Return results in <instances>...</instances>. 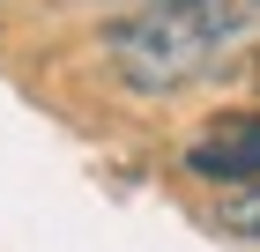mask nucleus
<instances>
[{
	"instance_id": "3",
	"label": "nucleus",
	"mask_w": 260,
	"mask_h": 252,
	"mask_svg": "<svg viewBox=\"0 0 260 252\" xmlns=\"http://www.w3.org/2000/svg\"><path fill=\"white\" fill-rule=\"evenodd\" d=\"M208 223H216L223 237H238V245H260V186H231Z\"/></svg>"
},
{
	"instance_id": "2",
	"label": "nucleus",
	"mask_w": 260,
	"mask_h": 252,
	"mask_svg": "<svg viewBox=\"0 0 260 252\" xmlns=\"http://www.w3.org/2000/svg\"><path fill=\"white\" fill-rule=\"evenodd\" d=\"M179 171L216 178V186H260V112L216 119L208 134H193V141L179 149Z\"/></svg>"
},
{
	"instance_id": "1",
	"label": "nucleus",
	"mask_w": 260,
	"mask_h": 252,
	"mask_svg": "<svg viewBox=\"0 0 260 252\" xmlns=\"http://www.w3.org/2000/svg\"><path fill=\"white\" fill-rule=\"evenodd\" d=\"M253 38H260V0H141L134 15L104 30V52L126 89L164 97L223 67L231 52H245Z\"/></svg>"
}]
</instances>
